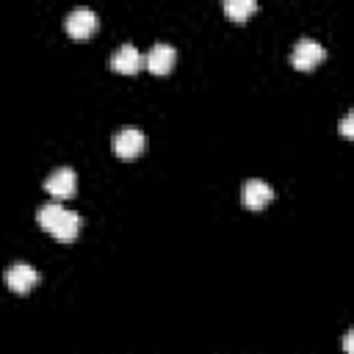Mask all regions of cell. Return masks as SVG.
Masks as SVG:
<instances>
[{
    "label": "cell",
    "instance_id": "cell-1",
    "mask_svg": "<svg viewBox=\"0 0 354 354\" xmlns=\"http://www.w3.org/2000/svg\"><path fill=\"white\" fill-rule=\"evenodd\" d=\"M36 218H39V224H41L53 238H58V241H72V238L77 235V230H80V216H77L75 210H66V207L58 205V202L41 205L39 213H36Z\"/></svg>",
    "mask_w": 354,
    "mask_h": 354
},
{
    "label": "cell",
    "instance_id": "cell-2",
    "mask_svg": "<svg viewBox=\"0 0 354 354\" xmlns=\"http://www.w3.org/2000/svg\"><path fill=\"white\" fill-rule=\"evenodd\" d=\"M324 47H321V41H315V39H310V36H304V39H299L296 44H293V53H290V61H293V66L296 69H313V66H318L321 61H324Z\"/></svg>",
    "mask_w": 354,
    "mask_h": 354
},
{
    "label": "cell",
    "instance_id": "cell-3",
    "mask_svg": "<svg viewBox=\"0 0 354 354\" xmlns=\"http://www.w3.org/2000/svg\"><path fill=\"white\" fill-rule=\"evenodd\" d=\"M64 25H66V30L72 33V36H88V33H94V28H97V11L94 8H88V6H75L69 14H66V19H64Z\"/></svg>",
    "mask_w": 354,
    "mask_h": 354
},
{
    "label": "cell",
    "instance_id": "cell-4",
    "mask_svg": "<svg viewBox=\"0 0 354 354\" xmlns=\"http://www.w3.org/2000/svg\"><path fill=\"white\" fill-rule=\"evenodd\" d=\"M39 282V271L30 263H11L6 268V285L17 293H28Z\"/></svg>",
    "mask_w": 354,
    "mask_h": 354
},
{
    "label": "cell",
    "instance_id": "cell-5",
    "mask_svg": "<svg viewBox=\"0 0 354 354\" xmlns=\"http://www.w3.org/2000/svg\"><path fill=\"white\" fill-rule=\"evenodd\" d=\"M144 133L138 130V127H122L116 136H113V149H116V155L119 158H136V155H141V149H144Z\"/></svg>",
    "mask_w": 354,
    "mask_h": 354
},
{
    "label": "cell",
    "instance_id": "cell-6",
    "mask_svg": "<svg viewBox=\"0 0 354 354\" xmlns=\"http://www.w3.org/2000/svg\"><path fill=\"white\" fill-rule=\"evenodd\" d=\"M75 185H77V177L69 166H58L47 180H44V188L55 196V199H66L75 194Z\"/></svg>",
    "mask_w": 354,
    "mask_h": 354
},
{
    "label": "cell",
    "instance_id": "cell-7",
    "mask_svg": "<svg viewBox=\"0 0 354 354\" xmlns=\"http://www.w3.org/2000/svg\"><path fill=\"white\" fill-rule=\"evenodd\" d=\"M174 58H177V53H174V47L171 44H166V41H155L152 47H149V53H147V66L155 72V75H166L171 66H174Z\"/></svg>",
    "mask_w": 354,
    "mask_h": 354
},
{
    "label": "cell",
    "instance_id": "cell-8",
    "mask_svg": "<svg viewBox=\"0 0 354 354\" xmlns=\"http://www.w3.org/2000/svg\"><path fill=\"white\" fill-rule=\"evenodd\" d=\"M141 64H144V55L138 53L136 44H119V50L111 55V66H113L116 72H124V75L138 72Z\"/></svg>",
    "mask_w": 354,
    "mask_h": 354
},
{
    "label": "cell",
    "instance_id": "cell-9",
    "mask_svg": "<svg viewBox=\"0 0 354 354\" xmlns=\"http://www.w3.org/2000/svg\"><path fill=\"white\" fill-rule=\"evenodd\" d=\"M271 199H274V188H271L266 180H249V183L243 185V205H246V207L260 210V207H266Z\"/></svg>",
    "mask_w": 354,
    "mask_h": 354
},
{
    "label": "cell",
    "instance_id": "cell-10",
    "mask_svg": "<svg viewBox=\"0 0 354 354\" xmlns=\"http://www.w3.org/2000/svg\"><path fill=\"white\" fill-rule=\"evenodd\" d=\"M257 8L254 0H224V11L232 17V19H243L246 14H252Z\"/></svg>",
    "mask_w": 354,
    "mask_h": 354
},
{
    "label": "cell",
    "instance_id": "cell-11",
    "mask_svg": "<svg viewBox=\"0 0 354 354\" xmlns=\"http://www.w3.org/2000/svg\"><path fill=\"white\" fill-rule=\"evenodd\" d=\"M340 133H343L346 138H351V113L343 116V122H340Z\"/></svg>",
    "mask_w": 354,
    "mask_h": 354
}]
</instances>
